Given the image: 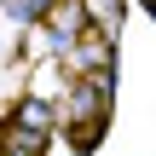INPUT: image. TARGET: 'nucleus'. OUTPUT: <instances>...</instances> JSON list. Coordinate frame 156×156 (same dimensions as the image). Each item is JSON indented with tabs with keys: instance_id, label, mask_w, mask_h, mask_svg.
<instances>
[{
	"instance_id": "f257e3e1",
	"label": "nucleus",
	"mask_w": 156,
	"mask_h": 156,
	"mask_svg": "<svg viewBox=\"0 0 156 156\" xmlns=\"http://www.w3.org/2000/svg\"><path fill=\"white\" fill-rule=\"evenodd\" d=\"M46 6H52V0H12V6H6V12H12V17H23V23H29V17H41V12H46Z\"/></svg>"
}]
</instances>
